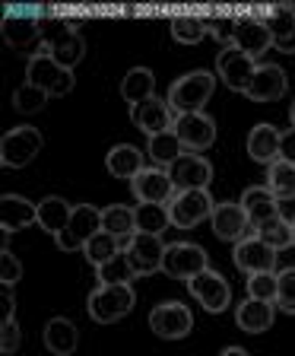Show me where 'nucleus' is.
<instances>
[{"mask_svg":"<svg viewBox=\"0 0 295 356\" xmlns=\"http://www.w3.org/2000/svg\"><path fill=\"white\" fill-rule=\"evenodd\" d=\"M130 191L140 204H171V197L178 194L175 181H171L169 169H143L140 175L130 181Z\"/></svg>","mask_w":295,"mask_h":356,"instance_id":"2eb2a0df","label":"nucleus"},{"mask_svg":"<svg viewBox=\"0 0 295 356\" xmlns=\"http://www.w3.org/2000/svg\"><path fill=\"white\" fill-rule=\"evenodd\" d=\"M76 343H80V334H76V325L70 318H51L44 325V347L54 356H70Z\"/></svg>","mask_w":295,"mask_h":356,"instance_id":"c85d7f7f","label":"nucleus"},{"mask_svg":"<svg viewBox=\"0 0 295 356\" xmlns=\"http://www.w3.org/2000/svg\"><path fill=\"white\" fill-rule=\"evenodd\" d=\"M0 35L10 48H32L42 38V19L32 10H7L3 22H0Z\"/></svg>","mask_w":295,"mask_h":356,"instance_id":"ddd939ff","label":"nucleus"},{"mask_svg":"<svg viewBox=\"0 0 295 356\" xmlns=\"http://www.w3.org/2000/svg\"><path fill=\"white\" fill-rule=\"evenodd\" d=\"M105 169L111 172L115 178H137L143 172V153L130 143H118V147H111L108 156H105Z\"/></svg>","mask_w":295,"mask_h":356,"instance_id":"bb28decb","label":"nucleus"},{"mask_svg":"<svg viewBox=\"0 0 295 356\" xmlns=\"http://www.w3.org/2000/svg\"><path fill=\"white\" fill-rule=\"evenodd\" d=\"M19 341H22V334H19L16 315L13 318H3V325H0V350H3V356H13L19 350Z\"/></svg>","mask_w":295,"mask_h":356,"instance_id":"37998d69","label":"nucleus"},{"mask_svg":"<svg viewBox=\"0 0 295 356\" xmlns=\"http://www.w3.org/2000/svg\"><path fill=\"white\" fill-rule=\"evenodd\" d=\"M169 175L178 191H207L210 178H213V165L197 153H185L175 165H169Z\"/></svg>","mask_w":295,"mask_h":356,"instance_id":"a211bd4d","label":"nucleus"},{"mask_svg":"<svg viewBox=\"0 0 295 356\" xmlns=\"http://www.w3.org/2000/svg\"><path fill=\"white\" fill-rule=\"evenodd\" d=\"M149 327H153L155 337H165V341H181L194 331V315L187 305L175 302H159L153 312H149Z\"/></svg>","mask_w":295,"mask_h":356,"instance_id":"423d86ee","label":"nucleus"},{"mask_svg":"<svg viewBox=\"0 0 295 356\" xmlns=\"http://www.w3.org/2000/svg\"><path fill=\"white\" fill-rule=\"evenodd\" d=\"M280 159L295 165V127H289V131L280 134Z\"/></svg>","mask_w":295,"mask_h":356,"instance_id":"c03bdc74","label":"nucleus"},{"mask_svg":"<svg viewBox=\"0 0 295 356\" xmlns=\"http://www.w3.org/2000/svg\"><path fill=\"white\" fill-rule=\"evenodd\" d=\"M32 222H38V207L32 200L19 197V194H3L0 197V226H3V236L26 229Z\"/></svg>","mask_w":295,"mask_h":356,"instance_id":"4be33fe9","label":"nucleus"},{"mask_svg":"<svg viewBox=\"0 0 295 356\" xmlns=\"http://www.w3.org/2000/svg\"><path fill=\"white\" fill-rule=\"evenodd\" d=\"M70 216H74V207H70L64 197H58V194L38 200V226H42L44 232H51L54 238L67 229Z\"/></svg>","mask_w":295,"mask_h":356,"instance_id":"cd10ccee","label":"nucleus"},{"mask_svg":"<svg viewBox=\"0 0 295 356\" xmlns=\"http://www.w3.org/2000/svg\"><path fill=\"white\" fill-rule=\"evenodd\" d=\"M267 188L276 194V200H295V165L283 159L267 165Z\"/></svg>","mask_w":295,"mask_h":356,"instance_id":"72a5a7b5","label":"nucleus"},{"mask_svg":"<svg viewBox=\"0 0 295 356\" xmlns=\"http://www.w3.org/2000/svg\"><path fill=\"white\" fill-rule=\"evenodd\" d=\"M153 89H155V76L149 67H130L127 76L121 80V96L130 105H140L146 99H153Z\"/></svg>","mask_w":295,"mask_h":356,"instance_id":"c756f323","label":"nucleus"},{"mask_svg":"<svg viewBox=\"0 0 295 356\" xmlns=\"http://www.w3.org/2000/svg\"><path fill=\"white\" fill-rule=\"evenodd\" d=\"M242 207H244V213H248V220H251V226H260V222L280 216V200H276V194L267 185L248 188V191L242 194Z\"/></svg>","mask_w":295,"mask_h":356,"instance_id":"b1692460","label":"nucleus"},{"mask_svg":"<svg viewBox=\"0 0 295 356\" xmlns=\"http://www.w3.org/2000/svg\"><path fill=\"white\" fill-rule=\"evenodd\" d=\"M248 156L260 165H273L280 159V131L273 124H254L248 134Z\"/></svg>","mask_w":295,"mask_h":356,"instance_id":"393cba45","label":"nucleus"},{"mask_svg":"<svg viewBox=\"0 0 295 356\" xmlns=\"http://www.w3.org/2000/svg\"><path fill=\"white\" fill-rule=\"evenodd\" d=\"M232 261H235L238 270L244 274H273L276 267V252L267 242H260L258 236H248L242 242H235V252H232Z\"/></svg>","mask_w":295,"mask_h":356,"instance_id":"f3484780","label":"nucleus"},{"mask_svg":"<svg viewBox=\"0 0 295 356\" xmlns=\"http://www.w3.org/2000/svg\"><path fill=\"white\" fill-rule=\"evenodd\" d=\"M286 92V74L276 64H258L251 76V86L244 89V96L251 102H276Z\"/></svg>","mask_w":295,"mask_h":356,"instance_id":"aec40b11","label":"nucleus"},{"mask_svg":"<svg viewBox=\"0 0 295 356\" xmlns=\"http://www.w3.org/2000/svg\"><path fill=\"white\" fill-rule=\"evenodd\" d=\"M207 32H210V26L203 19H197V16H178V19H171V38L181 44L203 42Z\"/></svg>","mask_w":295,"mask_h":356,"instance_id":"e433bc0d","label":"nucleus"},{"mask_svg":"<svg viewBox=\"0 0 295 356\" xmlns=\"http://www.w3.org/2000/svg\"><path fill=\"white\" fill-rule=\"evenodd\" d=\"M130 121L140 127L143 134L155 137V134L162 131H171L175 127V111H171L169 99H146L140 105H130Z\"/></svg>","mask_w":295,"mask_h":356,"instance_id":"6ab92c4d","label":"nucleus"},{"mask_svg":"<svg viewBox=\"0 0 295 356\" xmlns=\"http://www.w3.org/2000/svg\"><path fill=\"white\" fill-rule=\"evenodd\" d=\"M216 70H219L222 83L232 89V92H244L251 86V76L258 70L254 58H248L244 51H238L235 44H222V51L216 54Z\"/></svg>","mask_w":295,"mask_h":356,"instance_id":"9b49d317","label":"nucleus"},{"mask_svg":"<svg viewBox=\"0 0 295 356\" xmlns=\"http://www.w3.org/2000/svg\"><path fill=\"white\" fill-rule=\"evenodd\" d=\"M102 229L108 236L121 238V242H130L137 236V213L130 207H121V204H111V207L102 210Z\"/></svg>","mask_w":295,"mask_h":356,"instance_id":"7c9ffc66","label":"nucleus"},{"mask_svg":"<svg viewBox=\"0 0 295 356\" xmlns=\"http://www.w3.org/2000/svg\"><path fill=\"white\" fill-rule=\"evenodd\" d=\"M96 232H102V210H96L92 204H80V207H74L67 229L54 242H58L60 252H83Z\"/></svg>","mask_w":295,"mask_h":356,"instance_id":"39448f33","label":"nucleus"},{"mask_svg":"<svg viewBox=\"0 0 295 356\" xmlns=\"http://www.w3.org/2000/svg\"><path fill=\"white\" fill-rule=\"evenodd\" d=\"M254 236L260 238V242H267L273 252H283V248H289L292 245V222L283 220V216H273V220L260 222V226H254Z\"/></svg>","mask_w":295,"mask_h":356,"instance_id":"c9c22d12","label":"nucleus"},{"mask_svg":"<svg viewBox=\"0 0 295 356\" xmlns=\"http://www.w3.org/2000/svg\"><path fill=\"white\" fill-rule=\"evenodd\" d=\"M26 83L44 89L48 96H67V92L76 86V76H74V70L60 67L58 60L42 48V51H35L29 58V64H26Z\"/></svg>","mask_w":295,"mask_h":356,"instance_id":"7ed1b4c3","label":"nucleus"},{"mask_svg":"<svg viewBox=\"0 0 295 356\" xmlns=\"http://www.w3.org/2000/svg\"><path fill=\"white\" fill-rule=\"evenodd\" d=\"M222 356H248V350H242V347H226V350H222Z\"/></svg>","mask_w":295,"mask_h":356,"instance_id":"a18cd8bd","label":"nucleus"},{"mask_svg":"<svg viewBox=\"0 0 295 356\" xmlns=\"http://www.w3.org/2000/svg\"><path fill=\"white\" fill-rule=\"evenodd\" d=\"M146 153L153 156V163L159 165V169H169V165H175L178 159L185 156V147H181L175 127H171V131H162V134H155V137H149Z\"/></svg>","mask_w":295,"mask_h":356,"instance_id":"2f4dec72","label":"nucleus"},{"mask_svg":"<svg viewBox=\"0 0 295 356\" xmlns=\"http://www.w3.org/2000/svg\"><path fill=\"white\" fill-rule=\"evenodd\" d=\"M292 245H295V220H292Z\"/></svg>","mask_w":295,"mask_h":356,"instance_id":"de8ad7c7","label":"nucleus"},{"mask_svg":"<svg viewBox=\"0 0 295 356\" xmlns=\"http://www.w3.org/2000/svg\"><path fill=\"white\" fill-rule=\"evenodd\" d=\"M273 302H260V299H244L242 305L235 309V321H238V327L242 331H248V334H264L267 327L273 325Z\"/></svg>","mask_w":295,"mask_h":356,"instance_id":"a878e982","label":"nucleus"},{"mask_svg":"<svg viewBox=\"0 0 295 356\" xmlns=\"http://www.w3.org/2000/svg\"><path fill=\"white\" fill-rule=\"evenodd\" d=\"M44 147V137L38 127L32 124H22V127H13L0 137V163L3 169H22L29 165Z\"/></svg>","mask_w":295,"mask_h":356,"instance_id":"20e7f679","label":"nucleus"},{"mask_svg":"<svg viewBox=\"0 0 295 356\" xmlns=\"http://www.w3.org/2000/svg\"><path fill=\"white\" fill-rule=\"evenodd\" d=\"M175 134L181 147L200 153V149H210L216 143V121L203 111H194V115H178L175 118Z\"/></svg>","mask_w":295,"mask_h":356,"instance_id":"4468645a","label":"nucleus"},{"mask_svg":"<svg viewBox=\"0 0 295 356\" xmlns=\"http://www.w3.org/2000/svg\"><path fill=\"white\" fill-rule=\"evenodd\" d=\"M124 252L121 248V238H115V236H108V232H96V236L86 242V248H83V254H86V261L89 264H96V267H102V264H108L111 258H118V254Z\"/></svg>","mask_w":295,"mask_h":356,"instance_id":"f704fd0d","label":"nucleus"},{"mask_svg":"<svg viewBox=\"0 0 295 356\" xmlns=\"http://www.w3.org/2000/svg\"><path fill=\"white\" fill-rule=\"evenodd\" d=\"M289 118H292V127H295V102H292V111H289Z\"/></svg>","mask_w":295,"mask_h":356,"instance_id":"49530a36","label":"nucleus"},{"mask_svg":"<svg viewBox=\"0 0 295 356\" xmlns=\"http://www.w3.org/2000/svg\"><path fill=\"white\" fill-rule=\"evenodd\" d=\"M216 89V76L210 70H191L181 80L171 83L169 89V105L175 115H194V111H203V105L210 102Z\"/></svg>","mask_w":295,"mask_h":356,"instance_id":"f257e3e1","label":"nucleus"},{"mask_svg":"<svg viewBox=\"0 0 295 356\" xmlns=\"http://www.w3.org/2000/svg\"><path fill=\"white\" fill-rule=\"evenodd\" d=\"M264 22H267V29H270L276 51L295 54V7L280 3V7H273L264 16Z\"/></svg>","mask_w":295,"mask_h":356,"instance_id":"5701e85b","label":"nucleus"},{"mask_svg":"<svg viewBox=\"0 0 295 356\" xmlns=\"http://www.w3.org/2000/svg\"><path fill=\"white\" fill-rule=\"evenodd\" d=\"M213 197L210 191H178L169 204V216H171V226L178 229H194L200 226L203 220L213 216Z\"/></svg>","mask_w":295,"mask_h":356,"instance_id":"0eeeda50","label":"nucleus"},{"mask_svg":"<svg viewBox=\"0 0 295 356\" xmlns=\"http://www.w3.org/2000/svg\"><path fill=\"white\" fill-rule=\"evenodd\" d=\"M232 44H235L238 51L248 54V58L267 54V48H273V38H270L264 16H238L232 22Z\"/></svg>","mask_w":295,"mask_h":356,"instance_id":"f8f14e48","label":"nucleus"},{"mask_svg":"<svg viewBox=\"0 0 295 356\" xmlns=\"http://www.w3.org/2000/svg\"><path fill=\"white\" fill-rule=\"evenodd\" d=\"M96 274H99V280H102V286H115V283H130L133 277V267L127 264V254L121 252L118 258H111L108 264H102V267H96Z\"/></svg>","mask_w":295,"mask_h":356,"instance_id":"58836bf2","label":"nucleus"},{"mask_svg":"<svg viewBox=\"0 0 295 356\" xmlns=\"http://www.w3.org/2000/svg\"><path fill=\"white\" fill-rule=\"evenodd\" d=\"M48 92L38 86H32V83H22V86L13 89V108L22 111V115H35V111L44 108V102H48Z\"/></svg>","mask_w":295,"mask_h":356,"instance_id":"4c0bfd02","label":"nucleus"},{"mask_svg":"<svg viewBox=\"0 0 295 356\" xmlns=\"http://www.w3.org/2000/svg\"><path fill=\"white\" fill-rule=\"evenodd\" d=\"M127 264L133 267L137 277H149L155 270H162V258H165V242L162 236H149V232H137L130 242L124 245Z\"/></svg>","mask_w":295,"mask_h":356,"instance_id":"6e6552de","label":"nucleus"},{"mask_svg":"<svg viewBox=\"0 0 295 356\" xmlns=\"http://www.w3.org/2000/svg\"><path fill=\"white\" fill-rule=\"evenodd\" d=\"M207 252L194 242H171L165 245V258H162V270L175 280H191L200 270H207Z\"/></svg>","mask_w":295,"mask_h":356,"instance_id":"1a4fd4ad","label":"nucleus"},{"mask_svg":"<svg viewBox=\"0 0 295 356\" xmlns=\"http://www.w3.org/2000/svg\"><path fill=\"white\" fill-rule=\"evenodd\" d=\"M210 226H213V236L222 238V242H242V238H248V229H254L244 207L232 204V200L216 204L213 216H210Z\"/></svg>","mask_w":295,"mask_h":356,"instance_id":"dca6fc26","label":"nucleus"},{"mask_svg":"<svg viewBox=\"0 0 295 356\" xmlns=\"http://www.w3.org/2000/svg\"><path fill=\"white\" fill-rule=\"evenodd\" d=\"M276 280H280V289H276V305H280L283 312H289V315H295V267L280 270Z\"/></svg>","mask_w":295,"mask_h":356,"instance_id":"a19ab883","label":"nucleus"},{"mask_svg":"<svg viewBox=\"0 0 295 356\" xmlns=\"http://www.w3.org/2000/svg\"><path fill=\"white\" fill-rule=\"evenodd\" d=\"M133 309V286L130 283H115V286H99L89 293L86 312L99 325H115Z\"/></svg>","mask_w":295,"mask_h":356,"instance_id":"f03ea898","label":"nucleus"},{"mask_svg":"<svg viewBox=\"0 0 295 356\" xmlns=\"http://www.w3.org/2000/svg\"><path fill=\"white\" fill-rule=\"evenodd\" d=\"M137 213V232H149V236H162L171 226L169 204H140L133 210Z\"/></svg>","mask_w":295,"mask_h":356,"instance_id":"473e14b6","label":"nucleus"},{"mask_svg":"<svg viewBox=\"0 0 295 356\" xmlns=\"http://www.w3.org/2000/svg\"><path fill=\"white\" fill-rule=\"evenodd\" d=\"M187 289H191V296L197 299L200 305L207 312H226L229 309V302H232V289H229V283H226V277L222 274H216V270H200L197 277H191L187 280Z\"/></svg>","mask_w":295,"mask_h":356,"instance_id":"9d476101","label":"nucleus"},{"mask_svg":"<svg viewBox=\"0 0 295 356\" xmlns=\"http://www.w3.org/2000/svg\"><path fill=\"white\" fill-rule=\"evenodd\" d=\"M276 289H280L276 274H251L248 277V296L251 299H260V302H273L276 305Z\"/></svg>","mask_w":295,"mask_h":356,"instance_id":"ea45409f","label":"nucleus"},{"mask_svg":"<svg viewBox=\"0 0 295 356\" xmlns=\"http://www.w3.org/2000/svg\"><path fill=\"white\" fill-rule=\"evenodd\" d=\"M44 51L51 54L60 67L74 70V67L83 60V54H86V42H83V35L76 29L64 26V29H58L51 38H48V42H44Z\"/></svg>","mask_w":295,"mask_h":356,"instance_id":"412c9836","label":"nucleus"},{"mask_svg":"<svg viewBox=\"0 0 295 356\" xmlns=\"http://www.w3.org/2000/svg\"><path fill=\"white\" fill-rule=\"evenodd\" d=\"M19 280H22V264H19V258L10 252L7 245H3V248H0V286L13 289Z\"/></svg>","mask_w":295,"mask_h":356,"instance_id":"79ce46f5","label":"nucleus"}]
</instances>
